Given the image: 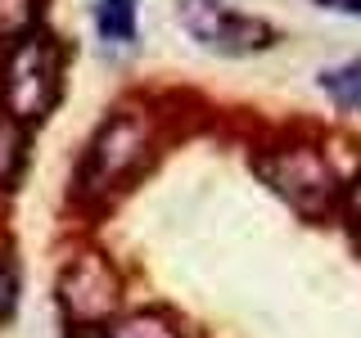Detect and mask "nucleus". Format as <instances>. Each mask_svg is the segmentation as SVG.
Here are the masks:
<instances>
[{
	"instance_id": "nucleus-1",
	"label": "nucleus",
	"mask_w": 361,
	"mask_h": 338,
	"mask_svg": "<svg viewBox=\"0 0 361 338\" xmlns=\"http://www.w3.org/2000/svg\"><path fill=\"white\" fill-rule=\"evenodd\" d=\"M154 149V122L145 108H113L99 131L90 135L82 167H77V199L82 203H109L118 189H127Z\"/></svg>"
},
{
	"instance_id": "nucleus-12",
	"label": "nucleus",
	"mask_w": 361,
	"mask_h": 338,
	"mask_svg": "<svg viewBox=\"0 0 361 338\" xmlns=\"http://www.w3.org/2000/svg\"><path fill=\"white\" fill-rule=\"evenodd\" d=\"M14 302H18V275L9 266V257H0V320L14 311Z\"/></svg>"
},
{
	"instance_id": "nucleus-5",
	"label": "nucleus",
	"mask_w": 361,
	"mask_h": 338,
	"mask_svg": "<svg viewBox=\"0 0 361 338\" xmlns=\"http://www.w3.org/2000/svg\"><path fill=\"white\" fill-rule=\"evenodd\" d=\"M59 302L73 325H109V315L122 302V284H118V270L109 266V257L104 253L73 257L59 275Z\"/></svg>"
},
{
	"instance_id": "nucleus-2",
	"label": "nucleus",
	"mask_w": 361,
	"mask_h": 338,
	"mask_svg": "<svg viewBox=\"0 0 361 338\" xmlns=\"http://www.w3.org/2000/svg\"><path fill=\"white\" fill-rule=\"evenodd\" d=\"M253 172L267 180V189L276 199H285L302 221H321L338 208V185L330 158L316 140H302V135H285V140L267 144V149L253 154Z\"/></svg>"
},
{
	"instance_id": "nucleus-8",
	"label": "nucleus",
	"mask_w": 361,
	"mask_h": 338,
	"mask_svg": "<svg viewBox=\"0 0 361 338\" xmlns=\"http://www.w3.org/2000/svg\"><path fill=\"white\" fill-rule=\"evenodd\" d=\"M99 338H180V330L163 311H131L113 325H99Z\"/></svg>"
},
{
	"instance_id": "nucleus-3",
	"label": "nucleus",
	"mask_w": 361,
	"mask_h": 338,
	"mask_svg": "<svg viewBox=\"0 0 361 338\" xmlns=\"http://www.w3.org/2000/svg\"><path fill=\"white\" fill-rule=\"evenodd\" d=\"M63 95V54L50 32H27L23 41L5 45L0 59V118L14 127L50 118V108Z\"/></svg>"
},
{
	"instance_id": "nucleus-6",
	"label": "nucleus",
	"mask_w": 361,
	"mask_h": 338,
	"mask_svg": "<svg viewBox=\"0 0 361 338\" xmlns=\"http://www.w3.org/2000/svg\"><path fill=\"white\" fill-rule=\"evenodd\" d=\"M95 32L104 45H135V18H140V0H95L90 9Z\"/></svg>"
},
{
	"instance_id": "nucleus-11",
	"label": "nucleus",
	"mask_w": 361,
	"mask_h": 338,
	"mask_svg": "<svg viewBox=\"0 0 361 338\" xmlns=\"http://www.w3.org/2000/svg\"><path fill=\"white\" fill-rule=\"evenodd\" d=\"M338 208H343V221H348V230H353V239L361 244V172L353 176V185H343Z\"/></svg>"
},
{
	"instance_id": "nucleus-10",
	"label": "nucleus",
	"mask_w": 361,
	"mask_h": 338,
	"mask_svg": "<svg viewBox=\"0 0 361 338\" xmlns=\"http://www.w3.org/2000/svg\"><path fill=\"white\" fill-rule=\"evenodd\" d=\"M23 154H27V135H23V127H14L9 118H0V189H14Z\"/></svg>"
},
{
	"instance_id": "nucleus-4",
	"label": "nucleus",
	"mask_w": 361,
	"mask_h": 338,
	"mask_svg": "<svg viewBox=\"0 0 361 338\" xmlns=\"http://www.w3.org/2000/svg\"><path fill=\"white\" fill-rule=\"evenodd\" d=\"M176 23L195 45L221 59H244V54H262L276 45V27L267 18L240 14L221 0H176Z\"/></svg>"
},
{
	"instance_id": "nucleus-9",
	"label": "nucleus",
	"mask_w": 361,
	"mask_h": 338,
	"mask_svg": "<svg viewBox=\"0 0 361 338\" xmlns=\"http://www.w3.org/2000/svg\"><path fill=\"white\" fill-rule=\"evenodd\" d=\"M41 27V0H0V45H14Z\"/></svg>"
},
{
	"instance_id": "nucleus-13",
	"label": "nucleus",
	"mask_w": 361,
	"mask_h": 338,
	"mask_svg": "<svg viewBox=\"0 0 361 338\" xmlns=\"http://www.w3.org/2000/svg\"><path fill=\"white\" fill-rule=\"evenodd\" d=\"M321 9H330V14H343V18H361V0H316Z\"/></svg>"
},
{
	"instance_id": "nucleus-7",
	"label": "nucleus",
	"mask_w": 361,
	"mask_h": 338,
	"mask_svg": "<svg viewBox=\"0 0 361 338\" xmlns=\"http://www.w3.org/2000/svg\"><path fill=\"white\" fill-rule=\"evenodd\" d=\"M316 86L330 95V104L338 113H361V59H348L338 68H321Z\"/></svg>"
}]
</instances>
